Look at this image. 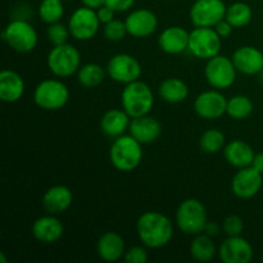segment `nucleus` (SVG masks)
Instances as JSON below:
<instances>
[{"label": "nucleus", "mask_w": 263, "mask_h": 263, "mask_svg": "<svg viewBox=\"0 0 263 263\" xmlns=\"http://www.w3.org/2000/svg\"><path fill=\"white\" fill-rule=\"evenodd\" d=\"M189 36L185 28L180 26H170L161 32L158 37V45L161 50L167 54H181L187 50Z\"/></svg>", "instance_id": "20"}, {"label": "nucleus", "mask_w": 263, "mask_h": 263, "mask_svg": "<svg viewBox=\"0 0 263 263\" xmlns=\"http://www.w3.org/2000/svg\"><path fill=\"white\" fill-rule=\"evenodd\" d=\"M98 256L105 262H117L125 256V240L115 231H107L99 238L97 244Z\"/></svg>", "instance_id": "22"}, {"label": "nucleus", "mask_w": 263, "mask_h": 263, "mask_svg": "<svg viewBox=\"0 0 263 263\" xmlns=\"http://www.w3.org/2000/svg\"><path fill=\"white\" fill-rule=\"evenodd\" d=\"M135 2L136 0H105V5H108L116 13H121L130 10Z\"/></svg>", "instance_id": "37"}, {"label": "nucleus", "mask_w": 263, "mask_h": 263, "mask_svg": "<svg viewBox=\"0 0 263 263\" xmlns=\"http://www.w3.org/2000/svg\"><path fill=\"white\" fill-rule=\"evenodd\" d=\"M218 256L223 263H248L253 258V248L241 235L228 236L221 243Z\"/></svg>", "instance_id": "15"}, {"label": "nucleus", "mask_w": 263, "mask_h": 263, "mask_svg": "<svg viewBox=\"0 0 263 263\" xmlns=\"http://www.w3.org/2000/svg\"><path fill=\"white\" fill-rule=\"evenodd\" d=\"M262 262H263V257H262Z\"/></svg>", "instance_id": "46"}, {"label": "nucleus", "mask_w": 263, "mask_h": 263, "mask_svg": "<svg viewBox=\"0 0 263 263\" xmlns=\"http://www.w3.org/2000/svg\"><path fill=\"white\" fill-rule=\"evenodd\" d=\"M81 3L84 7L91 8V9L97 10L105 4V0H81Z\"/></svg>", "instance_id": "41"}, {"label": "nucleus", "mask_w": 263, "mask_h": 263, "mask_svg": "<svg viewBox=\"0 0 263 263\" xmlns=\"http://www.w3.org/2000/svg\"><path fill=\"white\" fill-rule=\"evenodd\" d=\"M64 226L55 215L41 216L32 223V235L43 244H54L63 236Z\"/></svg>", "instance_id": "18"}, {"label": "nucleus", "mask_w": 263, "mask_h": 263, "mask_svg": "<svg viewBox=\"0 0 263 263\" xmlns=\"http://www.w3.org/2000/svg\"><path fill=\"white\" fill-rule=\"evenodd\" d=\"M37 13L40 20L46 25L61 22L64 15L63 0H41Z\"/></svg>", "instance_id": "31"}, {"label": "nucleus", "mask_w": 263, "mask_h": 263, "mask_svg": "<svg viewBox=\"0 0 263 263\" xmlns=\"http://www.w3.org/2000/svg\"><path fill=\"white\" fill-rule=\"evenodd\" d=\"M143 144L133 135H121L113 140L109 149V159L116 170L122 172L134 171L143 159Z\"/></svg>", "instance_id": "2"}, {"label": "nucleus", "mask_w": 263, "mask_h": 263, "mask_svg": "<svg viewBox=\"0 0 263 263\" xmlns=\"http://www.w3.org/2000/svg\"><path fill=\"white\" fill-rule=\"evenodd\" d=\"M105 69H107V74L113 81L125 85L138 81L143 72L140 62L134 55L126 53L113 55L108 61Z\"/></svg>", "instance_id": "11"}, {"label": "nucleus", "mask_w": 263, "mask_h": 263, "mask_svg": "<svg viewBox=\"0 0 263 263\" xmlns=\"http://www.w3.org/2000/svg\"><path fill=\"white\" fill-rule=\"evenodd\" d=\"M263 175L254 167L239 168L231 180V192L240 199H251L262 189Z\"/></svg>", "instance_id": "13"}, {"label": "nucleus", "mask_w": 263, "mask_h": 263, "mask_svg": "<svg viewBox=\"0 0 263 263\" xmlns=\"http://www.w3.org/2000/svg\"><path fill=\"white\" fill-rule=\"evenodd\" d=\"M25 94V81L13 69L0 72V99L4 103H15Z\"/></svg>", "instance_id": "23"}, {"label": "nucleus", "mask_w": 263, "mask_h": 263, "mask_svg": "<svg viewBox=\"0 0 263 263\" xmlns=\"http://www.w3.org/2000/svg\"><path fill=\"white\" fill-rule=\"evenodd\" d=\"M158 92L162 100L170 104H177L189 97V87L181 79L170 77L162 81L158 87Z\"/></svg>", "instance_id": "26"}, {"label": "nucleus", "mask_w": 263, "mask_h": 263, "mask_svg": "<svg viewBox=\"0 0 263 263\" xmlns=\"http://www.w3.org/2000/svg\"><path fill=\"white\" fill-rule=\"evenodd\" d=\"M0 261H2V263H7V259H5V257H4V253H0Z\"/></svg>", "instance_id": "43"}, {"label": "nucleus", "mask_w": 263, "mask_h": 263, "mask_svg": "<svg viewBox=\"0 0 263 263\" xmlns=\"http://www.w3.org/2000/svg\"><path fill=\"white\" fill-rule=\"evenodd\" d=\"M68 28L71 36L76 40H91L99 30L100 21L98 18L97 10L87 7L77 8L68 20Z\"/></svg>", "instance_id": "12"}, {"label": "nucleus", "mask_w": 263, "mask_h": 263, "mask_svg": "<svg viewBox=\"0 0 263 263\" xmlns=\"http://www.w3.org/2000/svg\"><path fill=\"white\" fill-rule=\"evenodd\" d=\"M254 156L253 148L243 140H233L223 148V157L235 168L252 166Z\"/></svg>", "instance_id": "25"}, {"label": "nucleus", "mask_w": 263, "mask_h": 263, "mask_svg": "<svg viewBox=\"0 0 263 263\" xmlns=\"http://www.w3.org/2000/svg\"><path fill=\"white\" fill-rule=\"evenodd\" d=\"M105 74H107V69L103 68L100 64L87 63L80 67L77 72V81L84 87L92 89V87L99 86L104 81Z\"/></svg>", "instance_id": "28"}, {"label": "nucleus", "mask_w": 263, "mask_h": 263, "mask_svg": "<svg viewBox=\"0 0 263 263\" xmlns=\"http://www.w3.org/2000/svg\"><path fill=\"white\" fill-rule=\"evenodd\" d=\"M123 258L127 263H145L148 261V252L144 247H134L126 252Z\"/></svg>", "instance_id": "36"}, {"label": "nucleus", "mask_w": 263, "mask_h": 263, "mask_svg": "<svg viewBox=\"0 0 263 263\" xmlns=\"http://www.w3.org/2000/svg\"><path fill=\"white\" fill-rule=\"evenodd\" d=\"M162 127L158 120L151 116H143V117H136L131 120L128 134L133 135L138 141H140L143 145L152 144L161 136Z\"/></svg>", "instance_id": "19"}, {"label": "nucleus", "mask_w": 263, "mask_h": 263, "mask_svg": "<svg viewBox=\"0 0 263 263\" xmlns=\"http://www.w3.org/2000/svg\"><path fill=\"white\" fill-rule=\"evenodd\" d=\"M222 37L213 27H195L190 32L187 50L199 59H208L218 55L221 51Z\"/></svg>", "instance_id": "9"}, {"label": "nucleus", "mask_w": 263, "mask_h": 263, "mask_svg": "<svg viewBox=\"0 0 263 263\" xmlns=\"http://www.w3.org/2000/svg\"><path fill=\"white\" fill-rule=\"evenodd\" d=\"M207 223V210L200 200L190 198L180 203L176 211V225L181 233L198 235L204 233Z\"/></svg>", "instance_id": "4"}, {"label": "nucleus", "mask_w": 263, "mask_h": 263, "mask_svg": "<svg viewBox=\"0 0 263 263\" xmlns=\"http://www.w3.org/2000/svg\"><path fill=\"white\" fill-rule=\"evenodd\" d=\"M231 59L240 73L253 76L263 69V53L254 46H240L234 51Z\"/></svg>", "instance_id": "17"}, {"label": "nucleus", "mask_w": 263, "mask_h": 263, "mask_svg": "<svg viewBox=\"0 0 263 263\" xmlns=\"http://www.w3.org/2000/svg\"><path fill=\"white\" fill-rule=\"evenodd\" d=\"M133 118L127 115L125 109H109L103 115L100 120V130L108 138H118L125 135L126 131L130 127Z\"/></svg>", "instance_id": "24"}, {"label": "nucleus", "mask_w": 263, "mask_h": 263, "mask_svg": "<svg viewBox=\"0 0 263 263\" xmlns=\"http://www.w3.org/2000/svg\"><path fill=\"white\" fill-rule=\"evenodd\" d=\"M128 35L143 39L153 35L158 27V18L149 9H136L125 20Z\"/></svg>", "instance_id": "16"}, {"label": "nucleus", "mask_w": 263, "mask_h": 263, "mask_svg": "<svg viewBox=\"0 0 263 263\" xmlns=\"http://www.w3.org/2000/svg\"><path fill=\"white\" fill-rule=\"evenodd\" d=\"M69 90L59 80H44L33 91V102L37 107L45 110L62 109L68 103Z\"/></svg>", "instance_id": "7"}, {"label": "nucleus", "mask_w": 263, "mask_h": 263, "mask_svg": "<svg viewBox=\"0 0 263 263\" xmlns=\"http://www.w3.org/2000/svg\"><path fill=\"white\" fill-rule=\"evenodd\" d=\"M258 77H259V81H261L262 84H263V69L258 73Z\"/></svg>", "instance_id": "44"}, {"label": "nucleus", "mask_w": 263, "mask_h": 263, "mask_svg": "<svg viewBox=\"0 0 263 263\" xmlns=\"http://www.w3.org/2000/svg\"><path fill=\"white\" fill-rule=\"evenodd\" d=\"M222 231L228 236H240L244 231V222L239 216L231 215L223 220Z\"/></svg>", "instance_id": "35"}, {"label": "nucleus", "mask_w": 263, "mask_h": 263, "mask_svg": "<svg viewBox=\"0 0 263 263\" xmlns=\"http://www.w3.org/2000/svg\"><path fill=\"white\" fill-rule=\"evenodd\" d=\"M213 28H215L216 32H217L218 35L221 36V37L225 39V37H229V36L231 35V32H233V28L234 27L230 25V23L228 22V21L222 20V21H221V22H218L217 25H216Z\"/></svg>", "instance_id": "39"}, {"label": "nucleus", "mask_w": 263, "mask_h": 263, "mask_svg": "<svg viewBox=\"0 0 263 263\" xmlns=\"http://www.w3.org/2000/svg\"><path fill=\"white\" fill-rule=\"evenodd\" d=\"M204 234L212 236V238L213 236H217L218 234H220V226L215 222H208L207 226H205V229H204Z\"/></svg>", "instance_id": "40"}, {"label": "nucleus", "mask_w": 263, "mask_h": 263, "mask_svg": "<svg viewBox=\"0 0 263 263\" xmlns=\"http://www.w3.org/2000/svg\"><path fill=\"white\" fill-rule=\"evenodd\" d=\"M217 249L212 240V236L207 234H198L190 244V256L199 262H210L215 258Z\"/></svg>", "instance_id": "27"}, {"label": "nucleus", "mask_w": 263, "mask_h": 263, "mask_svg": "<svg viewBox=\"0 0 263 263\" xmlns=\"http://www.w3.org/2000/svg\"><path fill=\"white\" fill-rule=\"evenodd\" d=\"M63 2H71V0H63Z\"/></svg>", "instance_id": "45"}, {"label": "nucleus", "mask_w": 263, "mask_h": 263, "mask_svg": "<svg viewBox=\"0 0 263 263\" xmlns=\"http://www.w3.org/2000/svg\"><path fill=\"white\" fill-rule=\"evenodd\" d=\"M236 72L238 69L233 59L221 54L208 59L204 68L208 84L217 90H225L233 86L236 81Z\"/></svg>", "instance_id": "8"}, {"label": "nucleus", "mask_w": 263, "mask_h": 263, "mask_svg": "<svg viewBox=\"0 0 263 263\" xmlns=\"http://www.w3.org/2000/svg\"><path fill=\"white\" fill-rule=\"evenodd\" d=\"M253 112V103L247 95H235L228 100L226 113L234 120H246Z\"/></svg>", "instance_id": "30"}, {"label": "nucleus", "mask_w": 263, "mask_h": 263, "mask_svg": "<svg viewBox=\"0 0 263 263\" xmlns=\"http://www.w3.org/2000/svg\"><path fill=\"white\" fill-rule=\"evenodd\" d=\"M228 99L217 89L203 91L195 98L194 110L200 118L217 120L226 113Z\"/></svg>", "instance_id": "14"}, {"label": "nucleus", "mask_w": 263, "mask_h": 263, "mask_svg": "<svg viewBox=\"0 0 263 263\" xmlns=\"http://www.w3.org/2000/svg\"><path fill=\"white\" fill-rule=\"evenodd\" d=\"M226 139L222 131L217 128H210L204 131L199 139V145L204 153L215 154L225 148Z\"/></svg>", "instance_id": "32"}, {"label": "nucleus", "mask_w": 263, "mask_h": 263, "mask_svg": "<svg viewBox=\"0 0 263 263\" xmlns=\"http://www.w3.org/2000/svg\"><path fill=\"white\" fill-rule=\"evenodd\" d=\"M46 36H48L49 43L53 44V46H57L66 44L71 36V32H69L68 26H64L61 22H55L49 25L48 30H46Z\"/></svg>", "instance_id": "33"}, {"label": "nucleus", "mask_w": 263, "mask_h": 263, "mask_svg": "<svg viewBox=\"0 0 263 263\" xmlns=\"http://www.w3.org/2000/svg\"><path fill=\"white\" fill-rule=\"evenodd\" d=\"M252 167H254L257 171H259L263 175V153H257L256 156H254Z\"/></svg>", "instance_id": "42"}, {"label": "nucleus", "mask_w": 263, "mask_h": 263, "mask_svg": "<svg viewBox=\"0 0 263 263\" xmlns=\"http://www.w3.org/2000/svg\"><path fill=\"white\" fill-rule=\"evenodd\" d=\"M252 17H253V12H252L251 5L243 2H236L228 7L225 20L234 28H241L251 23Z\"/></svg>", "instance_id": "29"}, {"label": "nucleus", "mask_w": 263, "mask_h": 263, "mask_svg": "<svg viewBox=\"0 0 263 263\" xmlns=\"http://www.w3.org/2000/svg\"><path fill=\"white\" fill-rule=\"evenodd\" d=\"M115 10L110 9V8L105 4L103 5V7H100L99 9H97L98 18H99L100 23H103V25L115 20Z\"/></svg>", "instance_id": "38"}, {"label": "nucleus", "mask_w": 263, "mask_h": 263, "mask_svg": "<svg viewBox=\"0 0 263 263\" xmlns=\"http://www.w3.org/2000/svg\"><path fill=\"white\" fill-rule=\"evenodd\" d=\"M122 108L131 118L143 117L151 113L154 107L153 90L145 82L134 81L127 84L121 94Z\"/></svg>", "instance_id": "3"}, {"label": "nucleus", "mask_w": 263, "mask_h": 263, "mask_svg": "<svg viewBox=\"0 0 263 263\" xmlns=\"http://www.w3.org/2000/svg\"><path fill=\"white\" fill-rule=\"evenodd\" d=\"M73 202L71 189L64 185H55L49 187L43 197V207L50 215H61L66 212Z\"/></svg>", "instance_id": "21"}, {"label": "nucleus", "mask_w": 263, "mask_h": 263, "mask_svg": "<svg viewBox=\"0 0 263 263\" xmlns=\"http://www.w3.org/2000/svg\"><path fill=\"white\" fill-rule=\"evenodd\" d=\"M226 10L223 0H195L190 8V21L195 27H215L225 20Z\"/></svg>", "instance_id": "10"}, {"label": "nucleus", "mask_w": 263, "mask_h": 263, "mask_svg": "<svg viewBox=\"0 0 263 263\" xmlns=\"http://www.w3.org/2000/svg\"><path fill=\"white\" fill-rule=\"evenodd\" d=\"M46 64L54 76L66 79L79 72L81 67V54L73 45L67 43L53 46L46 58Z\"/></svg>", "instance_id": "5"}, {"label": "nucleus", "mask_w": 263, "mask_h": 263, "mask_svg": "<svg viewBox=\"0 0 263 263\" xmlns=\"http://www.w3.org/2000/svg\"><path fill=\"white\" fill-rule=\"evenodd\" d=\"M136 231L144 247L159 249L171 241L174 236V223L163 213L148 211L139 217Z\"/></svg>", "instance_id": "1"}, {"label": "nucleus", "mask_w": 263, "mask_h": 263, "mask_svg": "<svg viewBox=\"0 0 263 263\" xmlns=\"http://www.w3.org/2000/svg\"><path fill=\"white\" fill-rule=\"evenodd\" d=\"M3 40L17 53H30L37 45L39 36L30 22L15 18L5 26Z\"/></svg>", "instance_id": "6"}, {"label": "nucleus", "mask_w": 263, "mask_h": 263, "mask_svg": "<svg viewBox=\"0 0 263 263\" xmlns=\"http://www.w3.org/2000/svg\"><path fill=\"white\" fill-rule=\"evenodd\" d=\"M104 37L107 40L113 41V43H117L125 39V36L127 35V28H126L125 22L120 20H113L110 22L105 23L104 25Z\"/></svg>", "instance_id": "34"}]
</instances>
